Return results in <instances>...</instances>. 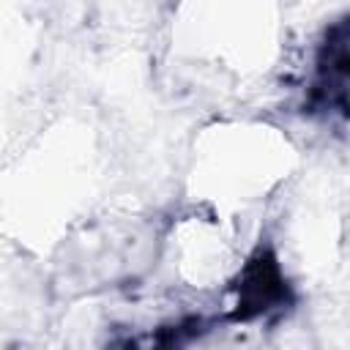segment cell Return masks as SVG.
Returning a JSON list of instances; mask_svg holds the SVG:
<instances>
[{"label":"cell","mask_w":350,"mask_h":350,"mask_svg":"<svg viewBox=\"0 0 350 350\" xmlns=\"http://www.w3.org/2000/svg\"><path fill=\"white\" fill-rule=\"evenodd\" d=\"M347 19L334 22L325 30V38L314 60V82L309 90V107L320 112H336L342 120L347 115Z\"/></svg>","instance_id":"2"},{"label":"cell","mask_w":350,"mask_h":350,"mask_svg":"<svg viewBox=\"0 0 350 350\" xmlns=\"http://www.w3.org/2000/svg\"><path fill=\"white\" fill-rule=\"evenodd\" d=\"M235 306L230 312L232 323H252L276 312H284L295 295L282 271V262L271 246H257L243 262L241 273L232 282Z\"/></svg>","instance_id":"1"}]
</instances>
